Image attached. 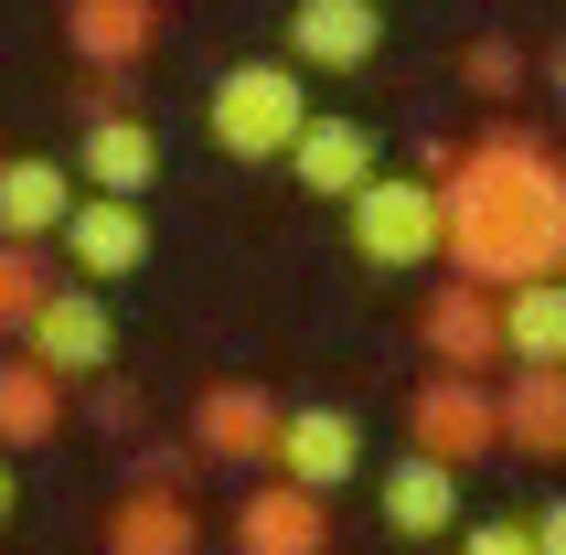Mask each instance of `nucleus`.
Masks as SVG:
<instances>
[{"label":"nucleus","mask_w":566,"mask_h":555,"mask_svg":"<svg viewBox=\"0 0 566 555\" xmlns=\"http://www.w3.org/2000/svg\"><path fill=\"white\" fill-rule=\"evenodd\" d=\"M439 268L513 289V278L566 268V171L524 118H492L481 139H460L439 171Z\"/></svg>","instance_id":"obj_1"},{"label":"nucleus","mask_w":566,"mask_h":555,"mask_svg":"<svg viewBox=\"0 0 566 555\" xmlns=\"http://www.w3.org/2000/svg\"><path fill=\"white\" fill-rule=\"evenodd\" d=\"M311 118V75L289 54H256V64H224L214 86H203V139L224 160H279Z\"/></svg>","instance_id":"obj_2"},{"label":"nucleus","mask_w":566,"mask_h":555,"mask_svg":"<svg viewBox=\"0 0 566 555\" xmlns=\"http://www.w3.org/2000/svg\"><path fill=\"white\" fill-rule=\"evenodd\" d=\"M343 224H353V256L364 268H439V182L417 171V182H396V171H364V182L343 192Z\"/></svg>","instance_id":"obj_3"},{"label":"nucleus","mask_w":566,"mask_h":555,"mask_svg":"<svg viewBox=\"0 0 566 555\" xmlns=\"http://www.w3.org/2000/svg\"><path fill=\"white\" fill-rule=\"evenodd\" d=\"M22 353L54 364L64 385H75V374H107V364H118V310H107V289H96V278L43 289V310L22 321Z\"/></svg>","instance_id":"obj_4"},{"label":"nucleus","mask_w":566,"mask_h":555,"mask_svg":"<svg viewBox=\"0 0 566 555\" xmlns=\"http://www.w3.org/2000/svg\"><path fill=\"white\" fill-rule=\"evenodd\" d=\"M54 247H64V268H75V278L118 289V278L150 268V214H139L128 192H75V203H64V224H54Z\"/></svg>","instance_id":"obj_5"},{"label":"nucleus","mask_w":566,"mask_h":555,"mask_svg":"<svg viewBox=\"0 0 566 555\" xmlns=\"http://www.w3.org/2000/svg\"><path fill=\"white\" fill-rule=\"evenodd\" d=\"M407 449H428V460H449V470L492 460V449H503V438H492V385L439 364V374L407 396Z\"/></svg>","instance_id":"obj_6"},{"label":"nucleus","mask_w":566,"mask_h":555,"mask_svg":"<svg viewBox=\"0 0 566 555\" xmlns=\"http://www.w3.org/2000/svg\"><path fill=\"white\" fill-rule=\"evenodd\" d=\"M268 470L300 481V492H343L353 470H364V417H353V406H279Z\"/></svg>","instance_id":"obj_7"},{"label":"nucleus","mask_w":566,"mask_h":555,"mask_svg":"<svg viewBox=\"0 0 566 555\" xmlns=\"http://www.w3.org/2000/svg\"><path fill=\"white\" fill-rule=\"evenodd\" d=\"M75 192H128V203H150L160 182V128L139 118V107H96L86 128H75Z\"/></svg>","instance_id":"obj_8"},{"label":"nucleus","mask_w":566,"mask_h":555,"mask_svg":"<svg viewBox=\"0 0 566 555\" xmlns=\"http://www.w3.org/2000/svg\"><path fill=\"white\" fill-rule=\"evenodd\" d=\"M289 64L300 75H364L385 54V11L375 0H289Z\"/></svg>","instance_id":"obj_9"},{"label":"nucleus","mask_w":566,"mask_h":555,"mask_svg":"<svg viewBox=\"0 0 566 555\" xmlns=\"http://www.w3.org/2000/svg\"><path fill=\"white\" fill-rule=\"evenodd\" d=\"M492 438H503L524 470L566 460V364H513L492 385Z\"/></svg>","instance_id":"obj_10"},{"label":"nucleus","mask_w":566,"mask_h":555,"mask_svg":"<svg viewBox=\"0 0 566 555\" xmlns=\"http://www.w3.org/2000/svg\"><path fill=\"white\" fill-rule=\"evenodd\" d=\"M268 438H279L268 385H203L192 396V460L203 470H268Z\"/></svg>","instance_id":"obj_11"},{"label":"nucleus","mask_w":566,"mask_h":555,"mask_svg":"<svg viewBox=\"0 0 566 555\" xmlns=\"http://www.w3.org/2000/svg\"><path fill=\"white\" fill-rule=\"evenodd\" d=\"M107 555H203V513H192L182 481H128L107 502V524H96Z\"/></svg>","instance_id":"obj_12"},{"label":"nucleus","mask_w":566,"mask_h":555,"mask_svg":"<svg viewBox=\"0 0 566 555\" xmlns=\"http://www.w3.org/2000/svg\"><path fill=\"white\" fill-rule=\"evenodd\" d=\"M235 555H332V492L256 481V492L235 502Z\"/></svg>","instance_id":"obj_13"},{"label":"nucleus","mask_w":566,"mask_h":555,"mask_svg":"<svg viewBox=\"0 0 566 555\" xmlns=\"http://www.w3.org/2000/svg\"><path fill=\"white\" fill-rule=\"evenodd\" d=\"M417 342H428V364H449V374L503 364V332H492V289H481V278H439V289H428V310H417Z\"/></svg>","instance_id":"obj_14"},{"label":"nucleus","mask_w":566,"mask_h":555,"mask_svg":"<svg viewBox=\"0 0 566 555\" xmlns=\"http://www.w3.org/2000/svg\"><path fill=\"white\" fill-rule=\"evenodd\" d=\"M279 160L300 171V192H311V203H343L364 171H385V139H375L364 118H300V139H289Z\"/></svg>","instance_id":"obj_15"},{"label":"nucleus","mask_w":566,"mask_h":555,"mask_svg":"<svg viewBox=\"0 0 566 555\" xmlns=\"http://www.w3.org/2000/svg\"><path fill=\"white\" fill-rule=\"evenodd\" d=\"M64 43L96 75H128L160 54V0H64Z\"/></svg>","instance_id":"obj_16"},{"label":"nucleus","mask_w":566,"mask_h":555,"mask_svg":"<svg viewBox=\"0 0 566 555\" xmlns=\"http://www.w3.org/2000/svg\"><path fill=\"white\" fill-rule=\"evenodd\" d=\"M64 203H75V171L54 150H0V235L11 247H54Z\"/></svg>","instance_id":"obj_17"},{"label":"nucleus","mask_w":566,"mask_h":555,"mask_svg":"<svg viewBox=\"0 0 566 555\" xmlns=\"http://www.w3.org/2000/svg\"><path fill=\"white\" fill-rule=\"evenodd\" d=\"M460 470L428 460V449H407V460L385 470V534H407V545H439V534H460Z\"/></svg>","instance_id":"obj_18"},{"label":"nucleus","mask_w":566,"mask_h":555,"mask_svg":"<svg viewBox=\"0 0 566 555\" xmlns=\"http://www.w3.org/2000/svg\"><path fill=\"white\" fill-rule=\"evenodd\" d=\"M492 332H503V364H566V289L556 278L492 289Z\"/></svg>","instance_id":"obj_19"},{"label":"nucleus","mask_w":566,"mask_h":555,"mask_svg":"<svg viewBox=\"0 0 566 555\" xmlns=\"http://www.w3.org/2000/svg\"><path fill=\"white\" fill-rule=\"evenodd\" d=\"M64 428V374L32 364V353H0V449L22 460V449H54Z\"/></svg>","instance_id":"obj_20"},{"label":"nucleus","mask_w":566,"mask_h":555,"mask_svg":"<svg viewBox=\"0 0 566 555\" xmlns=\"http://www.w3.org/2000/svg\"><path fill=\"white\" fill-rule=\"evenodd\" d=\"M43 289H54L43 247H11V235H0V342H22V321L43 310Z\"/></svg>","instance_id":"obj_21"},{"label":"nucleus","mask_w":566,"mask_h":555,"mask_svg":"<svg viewBox=\"0 0 566 555\" xmlns=\"http://www.w3.org/2000/svg\"><path fill=\"white\" fill-rule=\"evenodd\" d=\"M524 75H535V64H524V43H503V32L460 43V86H471V96H492V107H503V96H524Z\"/></svg>","instance_id":"obj_22"},{"label":"nucleus","mask_w":566,"mask_h":555,"mask_svg":"<svg viewBox=\"0 0 566 555\" xmlns=\"http://www.w3.org/2000/svg\"><path fill=\"white\" fill-rule=\"evenodd\" d=\"M460 555H535V524H524V513H460Z\"/></svg>","instance_id":"obj_23"},{"label":"nucleus","mask_w":566,"mask_h":555,"mask_svg":"<svg viewBox=\"0 0 566 555\" xmlns=\"http://www.w3.org/2000/svg\"><path fill=\"white\" fill-rule=\"evenodd\" d=\"M75 385H86V417H96V428H139V385H128V374H75Z\"/></svg>","instance_id":"obj_24"},{"label":"nucleus","mask_w":566,"mask_h":555,"mask_svg":"<svg viewBox=\"0 0 566 555\" xmlns=\"http://www.w3.org/2000/svg\"><path fill=\"white\" fill-rule=\"evenodd\" d=\"M192 470H203L192 449H139V481H182V492H192Z\"/></svg>","instance_id":"obj_25"},{"label":"nucleus","mask_w":566,"mask_h":555,"mask_svg":"<svg viewBox=\"0 0 566 555\" xmlns=\"http://www.w3.org/2000/svg\"><path fill=\"white\" fill-rule=\"evenodd\" d=\"M524 524H535V555H566V502H535Z\"/></svg>","instance_id":"obj_26"},{"label":"nucleus","mask_w":566,"mask_h":555,"mask_svg":"<svg viewBox=\"0 0 566 555\" xmlns=\"http://www.w3.org/2000/svg\"><path fill=\"white\" fill-rule=\"evenodd\" d=\"M11 502H22V481H11V449H0V524H11Z\"/></svg>","instance_id":"obj_27"}]
</instances>
